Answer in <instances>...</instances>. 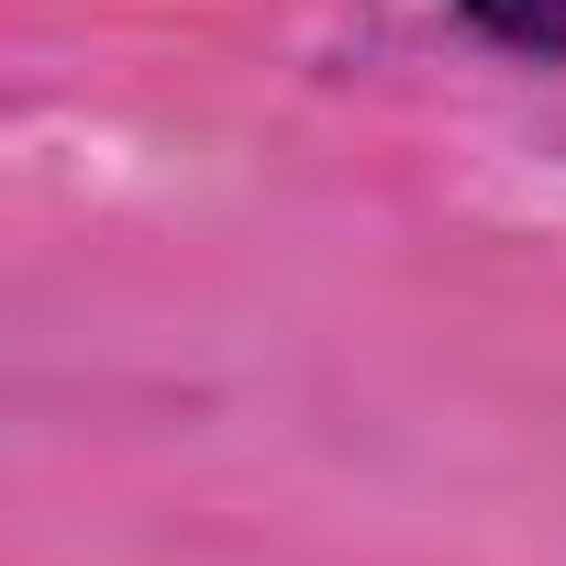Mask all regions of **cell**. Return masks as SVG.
<instances>
[{
  "label": "cell",
  "mask_w": 566,
  "mask_h": 566,
  "mask_svg": "<svg viewBox=\"0 0 566 566\" xmlns=\"http://www.w3.org/2000/svg\"><path fill=\"white\" fill-rule=\"evenodd\" d=\"M455 12H467L489 45H511V56H533V67H566V0H455Z\"/></svg>",
  "instance_id": "obj_1"
}]
</instances>
